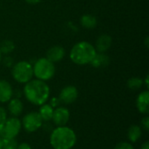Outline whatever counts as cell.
I'll use <instances>...</instances> for the list:
<instances>
[{"mask_svg": "<svg viewBox=\"0 0 149 149\" xmlns=\"http://www.w3.org/2000/svg\"><path fill=\"white\" fill-rule=\"evenodd\" d=\"M21 123L26 132L33 133L42 127L43 120L40 117L38 112H31L24 116Z\"/></svg>", "mask_w": 149, "mask_h": 149, "instance_id": "52a82bcc", "label": "cell"}, {"mask_svg": "<svg viewBox=\"0 0 149 149\" xmlns=\"http://www.w3.org/2000/svg\"><path fill=\"white\" fill-rule=\"evenodd\" d=\"M15 48V45L11 40H4L2 42L1 45H0V51L2 53H5L8 54L10 52H11Z\"/></svg>", "mask_w": 149, "mask_h": 149, "instance_id": "ffe728a7", "label": "cell"}, {"mask_svg": "<svg viewBox=\"0 0 149 149\" xmlns=\"http://www.w3.org/2000/svg\"><path fill=\"white\" fill-rule=\"evenodd\" d=\"M6 120H7V113L3 107H0V124L4 122Z\"/></svg>", "mask_w": 149, "mask_h": 149, "instance_id": "cb8c5ba5", "label": "cell"}, {"mask_svg": "<svg viewBox=\"0 0 149 149\" xmlns=\"http://www.w3.org/2000/svg\"><path fill=\"white\" fill-rule=\"evenodd\" d=\"M75 132L66 127H58L53 129L50 136V144L53 149H72L76 144Z\"/></svg>", "mask_w": 149, "mask_h": 149, "instance_id": "7a4b0ae2", "label": "cell"}, {"mask_svg": "<svg viewBox=\"0 0 149 149\" xmlns=\"http://www.w3.org/2000/svg\"><path fill=\"white\" fill-rule=\"evenodd\" d=\"M24 1L28 3H31V4H36V3H39L41 0H24Z\"/></svg>", "mask_w": 149, "mask_h": 149, "instance_id": "83f0119b", "label": "cell"}, {"mask_svg": "<svg viewBox=\"0 0 149 149\" xmlns=\"http://www.w3.org/2000/svg\"><path fill=\"white\" fill-rule=\"evenodd\" d=\"M12 95L13 90L10 84L4 79H0V102L6 103L10 101Z\"/></svg>", "mask_w": 149, "mask_h": 149, "instance_id": "8fae6325", "label": "cell"}, {"mask_svg": "<svg viewBox=\"0 0 149 149\" xmlns=\"http://www.w3.org/2000/svg\"><path fill=\"white\" fill-rule=\"evenodd\" d=\"M3 63H4V65H5L6 66L10 67V66H11L12 64H13V59H12L10 57H6V58L3 59Z\"/></svg>", "mask_w": 149, "mask_h": 149, "instance_id": "484cf974", "label": "cell"}, {"mask_svg": "<svg viewBox=\"0 0 149 149\" xmlns=\"http://www.w3.org/2000/svg\"><path fill=\"white\" fill-rule=\"evenodd\" d=\"M145 84H146V86H147V88H148V86H149L148 75H147V77H146V79H145Z\"/></svg>", "mask_w": 149, "mask_h": 149, "instance_id": "f546056e", "label": "cell"}, {"mask_svg": "<svg viewBox=\"0 0 149 149\" xmlns=\"http://www.w3.org/2000/svg\"><path fill=\"white\" fill-rule=\"evenodd\" d=\"M141 149H149V142L148 141H146L142 144L141 146Z\"/></svg>", "mask_w": 149, "mask_h": 149, "instance_id": "f1b7e54d", "label": "cell"}, {"mask_svg": "<svg viewBox=\"0 0 149 149\" xmlns=\"http://www.w3.org/2000/svg\"><path fill=\"white\" fill-rule=\"evenodd\" d=\"M70 119V112L67 108L60 107H56L52 114V121L58 127H64L67 124Z\"/></svg>", "mask_w": 149, "mask_h": 149, "instance_id": "9c48e42d", "label": "cell"}, {"mask_svg": "<svg viewBox=\"0 0 149 149\" xmlns=\"http://www.w3.org/2000/svg\"><path fill=\"white\" fill-rule=\"evenodd\" d=\"M78 95H79V93L75 86H67L61 90L58 99L60 102L69 105L76 101V100L78 99Z\"/></svg>", "mask_w": 149, "mask_h": 149, "instance_id": "ba28073f", "label": "cell"}, {"mask_svg": "<svg viewBox=\"0 0 149 149\" xmlns=\"http://www.w3.org/2000/svg\"><path fill=\"white\" fill-rule=\"evenodd\" d=\"M24 94L26 100L35 106L45 104L50 96V88L48 85L40 79H31L25 83Z\"/></svg>", "mask_w": 149, "mask_h": 149, "instance_id": "6da1fadb", "label": "cell"}, {"mask_svg": "<svg viewBox=\"0 0 149 149\" xmlns=\"http://www.w3.org/2000/svg\"><path fill=\"white\" fill-rule=\"evenodd\" d=\"M97 53L93 45L88 42L81 41L77 43L70 52L71 60L79 65L90 64Z\"/></svg>", "mask_w": 149, "mask_h": 149, "instance_id": "3957f363", "label": "cell"}, {"mask_svg": "<svg viewBox=\"0 0 149 149\" xmlns=\"http://www.w3.org/2000/svg\"><path fill=\"white\" fill-rule=\"evenodd\" d=\"M80 23L86 29H94L97 25V19L92 15H83L80 18Z\"/></svg>", "mask_w": 149, "mask_h": 149, "instance_id": "ac0fdd59", "label": "cell"}, {"mask_svg": "<svg viewBox=\"0 0 149 149\" xmlns=\"http://www.w3.org/2000/svg\"><path fill=\"white\" fill-rule=\"evenodd\" d=\"M145 45H146V47H147V48H148V37H147V38H146Z\"/></svg>", "mask_w": 149, "mask_h": 149, "instance_id": "4dcf8cb0", "label": "cell"}, {"mask_svg": "<svg viewBox=\"0 0 149 149\" xmlns=\"http://www.w3.org/2000/svg\"><path fill=\"white\" fill-rule=\"evenodd\" d=\"M17 149H31V146L26 143V142H23L19 145H17Z\"/></svg>", "mask_w": 149, "mask_h": 149, "instance_id": "4316f807", "label": "cell"}, {"mask_svg": "<svg viewBox=\"0 0 149 149\" xmlns=\"http://www.w3.org/2000/svg\"><path fill=\"white\" fill-rule=\"evenodd\" d=\"M59 103H60L59 99H58V98H56V97H53V98H52V100H51L50 105H51L53 108H56V107H58Z\"/></svg>", "mask_w": 149, "mask_h": 149, "instance_id": "d4e9b609", "label": "cell"}, {"mask_svg": "<svg viewBox=\"0 0 149 149\" xmlns=\"http://www.w3.org/2000/svg\"><path fill=\"white\" fill-rule=\"evenodd\" d=\"M142 134L141 127L137 125H133L129 127L127 132V138L131 142H136L140 140Z\"/></svg>", "mask_w": 149, "mask_h": 149, "instance_id": "e0dca14e", "label": "cell"}, {"mask_svg": "<svg viewBox=\"0 0 149 149\" xmlns=\"http://www.w3.org/2000/svg\"><path fill=\"white\" fill-rule=\"evenodd\" d=\"M3 148V139L0 137V149H2Z\"/></svg>", "mask_w": 149, "mask_h": 149, "instance_id": "1f68e13d", "label": "cell"}, {"mask_svg": "<svg viewBox=\"0 0 149 149\" xmlns=\"http://www.w3.org/2000/svg\"><path fill=\"white\" fill-rule=\"evenodd\" d=\"M143 79L139 77H133L127 80V86L131 90H138L143 86Z\"/></svg>", "mask_w": 149, "mask_h": 149, "instance_id": "d6986e66", "label": "cell"}, {"mask_svg": "<svg viewBox=\"0 0 149 149\" xmlns=\"http://www.w3.org/2000/svg\"><path fill=\"white\" fill-rule=\"evenodd\" d=\"M1 61H2V52L0 51V63H1Z\"/></svg>", "mask_w": 149, "mask_h": 149, "instance_id": "d6a6232c", "label": "cell"}, {"mask_svg": "<svg viewBox=\"0 0 149 149\" xmlns=\"http://www.w3.org/2000/svg\"><path fill=\"white\" fill-rule=\"evenodd\" d=\"M110 63V58L107 55H106L105 53L102 52H99L96 53L94 58H93V60L91 61V65L95 67V68H102V67H106L109 65Z\"/></svg>", "mask_w": 149, "mask_h": 149, "instance_id": "9a60e30c", "label": "cell"}, {"mask_svg": "<svg viewBox=\"0 0 149 149\" xmlns=\"http://www.w3.org/2000/svg\"><path fill=\"white\" fill-rule=\"evenodd\" d=\"M53 107L50 104H44L40 107L38 113L42 118L43 121H50L53 114Z\"/></svg>", "mask_w": 149, "mask_h": 149, "instance_id": "2e32d148", "label": "cell"}, {"mask_svg": "<svg viewBox=\"0 0 149 149\" xmlns=\"http://www.w3.org/2000/svg\"><path fill=\"white\" fill-rule=\"evenodd\" d=\"M114 149H134V147H133V145H132L131 143H128V142L124 141V142H120V143H118V144L115 146Z\"/></svg>", "mask_w": 149, "mask_h": 149, "instance_id": "7402d4cb", "label": "cell"}, {"mask_svg": "<svg viewBox=\"0 0 149 149\" xmlns=\"http://www.w3.org/2000/svg\"><path fill=\"white\" fill-rule=\"evenodd\" d=\"M8 110L13 117L19 116L23 113L24 104L18 98L10 99L8 104Z\"/></svg>", "mask_w": 149, "mask_h": 149, "instance_id": "5bb4252c", "label": "cell"}, {"mask_svg": "<svg viewBox=\"0 0 149 149\" xmlns=\"http://www.w3.org/2000/svg\"><path fill=\"white\" fill-rule=\"evenodd\" d=\"M22 127L21 121L17 117L7 119L0 124V137L2 139H15Z\"/></svg>", "mask_w": 149, "mask_h": 149, "instance_id": "8992f818", "label": "cell"}, {"mask_svg": "<svg viewBox=\"0 0 149 149\" xmlns=\"http://www.w3.org/2000/svg\"><path fill=\"white\" fill-rule=\"evenodd\" d=\"M136 106L141 113L148 114L149 113V92L143 91L141 92L136 100Z\"/></svg>", "mask_w": 149, "mask_h": 149, "instance_id": "30bf717a", "label": "cell"}, {"mask_svg": "<svg viewBox=\"0 0 149 149\" xmlns=\"http://www.w3.org/2000/svg\"><path fill=\"white\" fill-rule=\"evenodd\" d=\"M141 127L142 128L145 130V131H148L149 130V117L148 116H146L144 117L142 120H141Z\"/></svg>", "mask_w": 149, "mask_h": 149, "instance_id": "603a6c76", "label": "cell"}, {"mask_svg": "<svg viewBox=\"0 0 149 149\" xmlns=\"http://www.w3.org/2000/svg\"><path fill=\"white\" fill-rule=\"evenodd\" d=\"M65 56V49L60 45H54L51 47L46 53V58L51 62H58Z\"/></svg>", "mask_w": 149, "mask_h": 149, "instance_id": "7c38bea8", "label": "cell"}, {"mask_svg": "<svg viewBox=\"0 0 149 149\" xmlns=\"http://www.w3.org/2000/svg\"><path fill=\"white\" fill-rule=\"evenodd\" d=\"M33 68V75L40 80L46 81L51 79L55 74V65L52 62L46 58H41L38 59Z\"/></svg>", "mask_w": 149, "mask_h": 149, "instance_id": "277c9868", "label": "cell"}, {"mask_svg": "<svg viewBox=\"0 0 149 149\" xmlns=\"http://www.w3.org/2000/svg\"><path fill=\"white\" fill-rule=\"evenodd\" d=\"M112 45V38L107 34H103L100 36L96 41V52H106L109 50Z\"/></svg>", "mask_w": 149, "mask_h": 149, "instance_id": "4fadbf2b", "label": "cell"}, {"mask_svg": "<svg viewBox=\"0 0 149 149\" xmlns=\"http://www.w3.org/2000/svg\"><path fill=\"white\" fill-rule=\"evenodd\" d=\"M13 79L21 84L29 82L33 76V68L28 61H19L15 64L11 70Z\"/></svg>", "mask_w": 149, "mask_h": 149, "instance_id": "5b68a950", "label": "cell"}, {"mask_svg": "<svg viewBox=\"0 0 149 149\" xmlns=\"http://www.w3.org/2000/svg\"><path fill=\"white\" fill-rule=\"evenodd\" d=\"M17 142L15 139H3L2 149H17Z\"/></svg>", "mask_w": 149, "mask_h": 149, "instance_id": "44dd1931", "label": "cell"}]
</instances>
